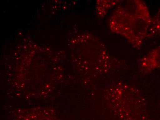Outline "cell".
<instances>
[{
  "label": "cell",
  "instance_id": "cell-4",
  "mask_svg": "<svg viewBox=\"0 0 160 120\" xmlns=\"http://www.w3.org/2000/svg\"><path fill=\"white\" fill-rule=\"evenodd\" d=\"M139 71L143 74L152 73L160 69V46L153 49L142 57L138 62Z\"/></svg>",
  "mask_w": 160,
  "mask_h": 120
},
{
  "label": "cell",
  "instance_id": "cell-3",
  "mask_svg": "<svg viewBox=\"0 0 160 120\" xmlns=\"http://www.w3.org/2000/svg\"><path fill=\"white\" fill-rule=\"evenodd\" d=\"M12 120H61L49 108H19L10 113Z\"/></svg>",
  "mask_w": 160,
  "mask_h": 120
},
{
  "label": "cell",
  "instance_id": "cell-5",
  "mask_svg": "<svg viewBox=\"0 0 160 120\" xmlns=\"http://www.w3.org/2000/svg\"><path fill=\"white\" fill-rule=\"evenodd\" d=\"M148 37L160 38V8L154 18H152Z\"/></svg>",
  "mask_w": 160,
  "mask_h": 120
},
{
  "label": "cell",
  "instance_id": "cell-1",
  "mask_svg": "<svg viewBox=\"0 0 160 120\" xmlns=\"http://www.w3.org/2000/svg\"><path fill=\"white\" fill-rule=\"evenodd\" d=\"M152 18L146 3L140 0L128 1L118 5L109 20L112 33L122 36L139 50L148 37Z\"/></svg>",
  "mask_w": 160,
  "mask_h": 120
},
{
  "label": "cell",
  "instance_id": "cell-2",
  "mask_svg": "<svg viewBox=\"0 0 160 120\" xmlns=\"http://www.w3.org/2000/svg\"><path fill=\"white\" fill-rule=\"evenodd\" d=\"M105 94L107 105L119 120H149L144 97L136 88L116 83L108 88Z\"/></svg>",
  "mask_w": 160,
  "mask_h": 120
},
{
  "label": "cell",
  "instance_id": "cell-6",
  "mask_svg": "<svg viewBox=\"0 0 160 120\" xmlns=\"http://www.w3.org/2000/svg\"><path fill=\"white\" fill-rule=\"evenodd\" d=\"M122 1L112 0V1H99L98 4V13L103 17L108 12L110 9L113 8L116 5H118Z\"/></svg>",
  "mask_w": 160,
  "mask_h": 120
}]
</instances>
